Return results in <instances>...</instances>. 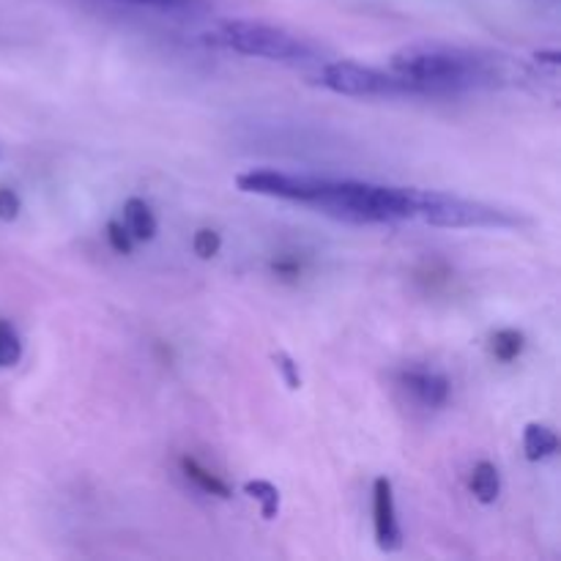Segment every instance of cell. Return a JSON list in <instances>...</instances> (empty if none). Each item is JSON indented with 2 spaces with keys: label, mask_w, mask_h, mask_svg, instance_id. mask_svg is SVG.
Instances as JSON below:
<instances>
[{
  "label": "cell",
  "mask_w": 561,
  "mask_h": 561,
  "mask_svg": "<svg viewBox=\"0 0 561 561\" xmlns=\"http://www.w3.org/2000/svg\"><path fill=\"white\" fill-rule=\"evenodd\" d=\"M181 471L190 482H195V488H201L206 496H217V499H230V488L219 480L217 474H211L208 469H203L195 458H181Z\"/></svg>",
  "instance_id": "obj_12"
},
{
  "label": "cell",
  "mask_w": 561,
  "mask_h": 561,
  "mask_svg": "<svg viewBox=\"0 0 561 561\" xmlns=\"http://www.w3.org/2000/svg\"><path fill=\"white\" fill-rule=\"evenodd\" d=\"M416 219L436 228H513L518 222L502 208L436 190H420Z\"/></svg>",
  "instance_id": "obj_5"
},
{
  "label": "cell",
  "mask_w": 561,
  "mask_h": 561,
  "mask_svg": "<svg viewBox=\"0 0 561 561\" xmlns=\"http://www.w3.org/2000/svg\"><path fill=\"white\" fill-rule=\"evenodd\" d=\"M416 197H420V190H409V186L323 179L312 208L334 219L359 225L405 222V219H416Z\"/></svg>",
  "instance_id": "obj_2"
},
{
  "label": "cell",
  "mask_w": 561,
  "mask_h": 561,
  "mask_svg": "<svg viewBox=\"0 0 561 561\" xmlns=\"http://www.w3.org/2000/svg\"><path fill=\"white\" fill-rule=\"evenodd\" d=\"M389 69L414 82L422 96H449L471 88H488L504 77L496 58L447 44H411L398 49L389 58Z\"/></svg>",
  "instance_id": "obj_1"
},
{
  "label": "cell",
  "mask_w": 561,
  "mask_h": 561,
  "mask_svg": "<svg viewBox=\"0 0 561 561\" xmlns=\"http://www.w3.org/2000/svg\"><path fill=\"white\" fill-rule=\"evenodd\" d=\"M244 493L252 499V502H257V507H261V515L266 520H274L279 515V491L272 485V482L266 480H252L244 485Z\"/></svg>",
  "instance_id": "obj_13"
},
{
  "label": "cell",
  "mask_w": 561,
  "mask_h": 561,
  "mask_svg": "<svg viewBox=\"0 0 561 561\" xmlns=\"http://www.w3.org/2000/svg\"><path fill=\"white\" fill-rule=\"evenodd\" d=\"M192 250L201 261H211V257L219 255L222 250V236L211 228H201L195 236H192Z\"/></svg>",
  "instance_id": "obj_16"
},
{
  "label": "cell",
  "mask_w": 561,
  "mask_h": 561,
  "mask_svg": "<svg viewBox=\"0 0 561 561\" xmlns=\"http://www.w3.org/2000/svg\"><path fill=\"white\" fill-rule=\"evenodd\" d=\"M373 529H376V542L381 551L392 553L403 548V529H400L394 488L389 477H378L373 482Z\"/></svg>",
  "instance_id": "obj_7"
},
{
  "label": "cell",
  "mask_w": 561,
  "mask_h": 561,
  "mask_svg": "<svg viewBox=\"0 0 561 561\" xmlns=\"http://www.w3.org/2000/svg\"><path fill=\"white\" fill-rule=\"evenodd\" d=\"M524 453L531 463L553 458L559 453V436L548 425L540 422H529L524 431Z\"/></svg>",
  "instance_id": "obj_10"
},
{
  "label": "cell",
  "mask_w": 561,
  "mask_h": 561,
  "mask_svg": "<svg viewBox=\"0 0 561 561\" xmlns=\"http://www.w3.org/2000/svg\"><path fill=\"white\" fill-rule=\"evenodd\" d=\"M118 3L148 5V9H164V11H179V9H186L192 0H118Z\"/></svg>",
  "instance_id": "obj_20"
},
{
  "label": "cell",
  "mask_w": 561,
  "mask_h": 561,
  "mask_svg": "<svg viewBox=\"0 0 561 561\" xmlns=\"http://www.w3.org/2000/svg\"><path fill=\"white\" fill-rule=\"evenodd\" d=\"M107 241L118 255H131V250H135L137 244L129 236V230L124 228V222H118V219H110L107 222Z\"/></svg>",
  "instance_id": "obj_17"
},
{
  "label": "cell",
  "mask_w": 561,
  "mask_h": 561,
  "mask_svg": "<svg viewBox=\"0 0 561 561\" xmlns=\"http://www.w3.org/2000/svg\"><path fill=\"white\" fill-rule=\"evenodd\" d=\"M323 179L316 175H296V173H279V170H250L236 179V186L241 192L263 197H279V201H294L312 206V201L321 192Z\"/></svg>",
  "instance_id": "obj_6"
},
{
  "label": "cell",
  "mask_w": 561,
  "mask_h": 561,
  "mask_svg": "<svg viewBox=\"0 0 561 561\" xmlns=\"http://www.w3.org/2000/svg\"><path fill=\"white\" fill-rule=\"evenodd\" d=\"M471 493H474V499L480 504H493L499 499V493H502V474H499V469L493 463H488V460H480V463L471 469Z\"/></svg>",
  "instance_id": "obj_11"
},
{
  "label": "cell",
  "mask_w": 561,
  "mask_h": 561,
  "mask_svg": "<svg viewBox=\"0 0 561 561\" xmlns=\"http://www.w3.org/2000/svg\"><path fill=\"white\" fill-rule=\"evenodd\" d=\"M526 337L518 329H502L491 337V354L496 356L499 362H515L520 354H524Z\"/></svg>",
  "instance_id": "obj_14"
},
{
  "label": "cell",
  "mask_w": 561,
  "mask_h": 561,
  "mask_svg": "<svg viewBox=\"0 0 561 561\" xmlns=\"http://www.w3.org/2000/svg\"><path fill=\"white\" fill-rule=\"evenodd\" d=\"M22 356V343L20 334L14 332L9 321H0V370L5 367H14Z\"/></svg>",
  "instance_id": "obj_15"
},
{
  "label": "cell",
  "mask_w": 561,
  "mask_h": 561,
  "mask_svg": "<svg viewBox=\"0 0 561 561\" xmlns=\"http://www.w3.org/2000/svg\"><path fill=\"white\" fill-rule=\"evenodd\" d=\"M214 42L233 49V53L247 55V58H263L274 60V64H307V60L318 58L316 47L310 42H305L296 33L285 31V27L266 25V22H225L214 33Z\"/></svg>",
  "instance_id": "obj_3"
},
{
  "label": "cell",
  "mask_w": 561,
  "mask_h": 561,
  "mask_svg": "<svg viewBox=\"0 0 561 561\" xmlns=\"http://www.w3.org/2000/svg\"><path fill=\"white\" fill-rule=\"evenodd\" d=\"M121 222H124V228L129 230V236L135 241H151L159 230L157 214H153L151 206H148L146 201H140V197H129V201L124 203V219H121Z\"/></svg>",
  "instance_id": "obj_9"
},
{
  "label": "cell",
  "mask_w": 561,
  "mask_h": 561,
  "mask_svg": "<svg viewBox=\"0 0 561 561\" xmlns=\"http://www.w3.org/2000/svg\"><path fill=\"white\" fill-rule=\"evenodd\" d=\"M22 211V201L14 190H0V219L3 222H14Z\"/></svg>",
  "instance_id": "obj_18"
},
{
  "label": "cell",
  "mask_w": 561,
  "mask_h": 561,
  "mask_svg": "<svg viewBox=\"0 0 561 561\" xmlns=\"http://www.w3.org/2000/svg\"><path fill=\"white\" fill-rule=\"evenodd\" d=\"M274 362H277V370L283 373L285 383H288V389H299L301 387V376H299V365H296L290 356L285 354H277L274 356Z\"/></svg>",
  "instance_id": "obj_19"
},
{
  "label": "cell",
  "mask_w": 561,
  "mask_h": 561,
  "mask_svg": "<svg viewBox=\"0 0 561 561\" xmlns=\"http://www.w3.org/2000/svg\"><path fill=\"white\" fill-rule=\"evenodd\" d=\"M327 91L340 93V96L356 99H398V96H422L420 88L405 77L394 75L392 69L383 71L376 66H362L354 60H334L327 64L318 75Z\"/></svg>",
  "instance_id": "obj_4"
},
{
  "label": "cell",
  "mask_w": 561,
  "mask_h": 561,
  "mask_svg": "<svg viewBox=\"0 0 561 561\" xmlns=\"http://www.w3.org/2000/svg\"><path fill=\"white\" fill-rule=\"evenodd\" d=\"M400 387L425 409H442L449 400V381L444 373L427 370V367H411L400 373Z\"/></svg>",
  "instance_id": "obj_8"
}]
</instances>
